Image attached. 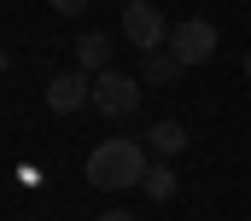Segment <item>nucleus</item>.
<instances>
[{"mask_svg":"<svg viewBox=\"0 0 251 221\" xmlns=\"http://www.w3.org/2000/svg\"><path fill=\"white\" fill-rule=\"evenodd\" d=\"M170 53L181 58V70H187V64H204V58L216 53V23H204V18L176 23V29H170Z\"/></svg>","mask_w":251,"mask_h":221,"instance_id":"4","label":"nucleus"},{"mask_svg":"<svg viewBox=\"0 0 251 221\" xmlns=\"http://www.w3.org/2000/svg\"><path fill=\"white\" fill-rule=\"evenodd\" d=\"M94 221H140V216H128V210H105V216H94Z\"/></svg>","mask_w":251,"mask_h":221,"instance_id":"11","label":"nucleus"},{"mask_svg":"<svg viewBox=\"0 0 251 221\" xmlns=\"http://www.w3.org/2000/svg\"><path fill=\"white\" fill-rule=\"evenodd\" d=\"M82 105H94V76L88 70H64V76L47 82V110L70 116V110H82Z\"/></svg>","mask_w":251,"mask_h":221,"instance_id":"5","label":"nucleus"},{"mask_svg":"<svg viewBox=\"0 0 251 221\" xmlns=\"http://www.w3.org/2000/svg\"><path fill=\"white\" fill-rule=\"evenodd\" d=\"M246 76H251V53H246Z\"/></svg>","mask_w":251,"mask_h":221,"instance_id":"12","label":"nucleus"},{"mask_svg":"<svg viewBox=\"0 0 251 221\" xmlns=\"http://www.w3.org/2000/svg\"><path fill=\"white\" fill-rule=\"evenodd\" d=\"M47 6H53V12H59V18H76V12H82V6H88V0H47Z\"/></svg>","mask_w":251,"mask_h":221,"instance_id":"10","label":"nucleus"},{"mask_svg":"<svg viewBox=\"0 0 251 221\" xmlns=\"http://www.w3.org/2000/svg\"><path fill=\"white\" fill-rule=\"evenodd\" d=\"M140 192H146L152 204L176 198V169H170V163H152V169H146V180H140Z\"/></svg>","mask_w":251,"mask_h":221,"instance_id":"8","label":"nucleus"},{"mask_svg":"<svg viewBox=\"0 0 251 221\" xmlns=\"http://www.w3.org/2000/svg\"><path fill=\"white\" fill-rule=\"evenodd\" d=\"M246 221H251V216H246Z\"/></svg>","mask_w":251,"mask_h":221,"instance_id":"13","label":"nucleus"},{"mask_svg":"<svg viewBox=\"0 0 251 221\" xmlns=\"http://www.w3.org/2000/svg\"><path fill=\"white\" fill-rule=\"evenodd\" d=\"M76 64H82L88 76L111 70V41H105V35H82V41H76Z\"/></svg>","mask_w":251,"mask_h":221,"instance_id":"7","label":"nucleus"},{"mask_svg":"<svg viewBox=\"0 0 251 221\" xmlns=\"http://www.w3.org/2000/svg\"><path fill=\"white\" fill-rule=\"evenodd\" d=\"M146 146H152L158 157H176V152H187V128H181L176 116H164V122L146 128Z\"/></svg>","mask_w":251,"mask_h":221,"instance_id":"6","label":"nucleus"},{"mask_svg":"<svg viewBox=\"0 0 251 221\" xmlns=\"http://www.w3.org/2000/svg\"><path fill=\"white\" fill-rule=\"evenodd\" d=\"M123 35L140 53H164V47H170V23H164V12H158L152 0H128L123 6Z\"/></svg>","mask_w":251,"mask_h":221,"instance_id":"2","label":"nucleus"},{"mask_svg":"<svg viewBox=\"0 0 251 221\" xmlns=\"http://www.w3.org/2000/svg\"><path fill=\"white\" fill-rule=\"evenodd\" d=\"M94 105L105 110V116H128V110H140V76L100 70V76H94Z\"/></svg>","mask_w":251,"mask_h":221,"instance_id":"3","label":"nucleus"},{"mask_svg":"<svg viewBox=\"0 0 251 221\" xmlns=\"http://www.w3.org/2000/svg\"><path fill=\"white\" fill-rule=\"evenodd\" d=\"M146 146L140 140H105L88 152V186L100 192H123V186H140L146 180Z\"/></svg>","mask_w":251,"mask_h":221,"instance_id":"1","label":"nucleus"},{"mask_svg":"<svg viewBox=\"0 0 251 221\" xmlns=\"http://www.w3.org/2000/svg\"><path fill=\"white\" fill-rule=\"evenodd\" d=\"M176 76H181V58L170 53V47H164V53H146V70H140V82H176Z\"/></svg>","mask_w":251,"mask_h":221,"instance_id":"9","label":"nucleus"}]
</instances>
